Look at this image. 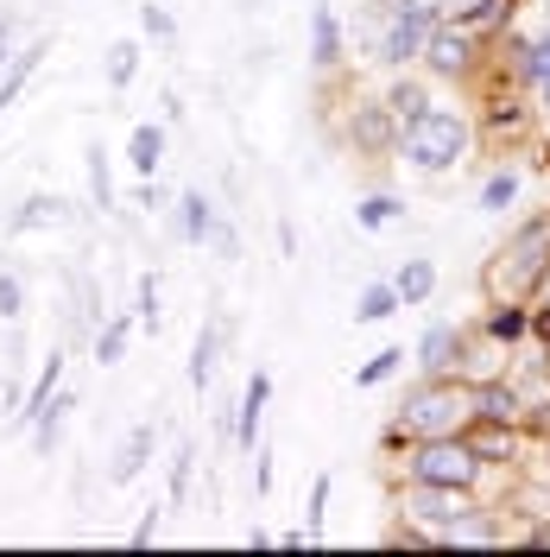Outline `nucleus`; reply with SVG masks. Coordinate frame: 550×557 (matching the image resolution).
Instances as JSON below:
<instances>
[{
  "instance_id": "f257e3e1",
  "label": "nucleus",
  "mask_w": 550,
  "mask_h": 557,
  "mask_svg": "<svg viewBox=\"0 0 550 557\" xmlns=\"http://www.w3.org/2000/svg\"><path fill=\"white\" fill-rule=\"evenodd\" d=\"M462 424H475V386L430 381L399 406V431L412 437H462Z\"/></svg>"
},
{
  "instance_id": "f03ea898",
  "label": "nucleus",
  "mask_w": 550,
  "mask_h": 557,
  "mask_svg": "<svg viewBox=\"0 0 550 557\" xmlns=\"http://www.w3.org/2000/svg\"><path fill=\"white\" fill-rule=\"evenodd\" d=\"M399 146H405V159L417 172H449L468 152V121L449 114V108H424L412 127H399Z\"/></svg>"
},
{
  "instance_id": "7ed1b4c3",
  "label": "nucleus",
  "mask_w": 550,
  "mask_h": 557,
  "mask_svg": "<svg viewBox=\"0 0 550 557\" xmlns=\"http://www.w3.org/2000/svg\"><path fill=\"white\" fill-rule=\"evenodd\" d=\"M399 513L424 532V539H437V545H455V532L475 520L482 507L468 500V487H430V482H412V494L399 500Z\"/></svg>"
},
{
  "instance_id": "20e7f679",
  "label": "nucleus",
  "mask_w": 550,
  "mask_h": 557,
  "mask_svg": "<svg viewBox=\"0 0 550 557\" xmlns=\"http://www.w3.org/2000/svg\"><path fill=\"white\" fill-rule=\"evenodd\" d=\"M437 33V0H386V20H379V64L405 70L412 58H424V38Z\"/></svg>"
},
{
  "instance_id": "39448f33",
  "label": "nucleus",
  "mask_w": 550,
  "mask_h": 557,
  "mask_svg": "<svg viewBox=\"0 0 550 557\" xmlns=\"http://www.w3.org/2000/svg\"><path fill=\"white\" fill-rule=\"evenodd\" d=\"M405 469H412V482H430V487H475L482 482V450L462 444V437H417Z\"/></svg>"
},
{
  "instance_id": "423d86ee",
  "label": "nucleus",
  "mask_w": 550,
  "mask_h": 557,
  "mask_svg": "<svg viewBox=\"0 0 550 557\" xmlns=\"http://www.w3.org/2000/svg\"><path fill=\"white\" fill-rule=\"evenodd\" d=\"M550 267V222H532V228H518L513 247L500 253V273H493V285L500 292H525V285H538Z\"/></svg>"
},
{
  "instance_id": "0eeeda50",
  "label": "nucleus",
  "mask_w": 550,
  "mask_h": 557,
  "mask_svg": "<svg viewBox=\"0 0 550 557\" xmlns=\"http://www.w3.org/2000/svg\"><path fill=\"white\" fill-rule=\"evenodd\" d=\"M266 399H273V374H266V368H253V381H247V393H241V431H235V444H241V450H253V437H260Z\"/></svg>"
},
{
  "instance_id": "6e6552de",
  "label": "nucleus",
  "mask_w": 550,
  "mask_h": 557,
  "mask_svg": "<svg viewBox=\"0 0 550 557\" xmlns=\"http://www.w3.org/2000/svg\"><path fill=\"white\" fill-rule=\"evenodd\" d=\"M424 64L437 70V76L468 70V33H449V26H437V33L424 38Z\"/></svg>"
},
{
  "instance_id": "1a4fd4ad",
  "label": "nucleus",
  "mask_w": 550,
  "mask_h": 557,
  "mask_svg": "<svg viewBox=\"0 0 550 557\" xmlns=\"http://www.w3.org/2000/svg\"><path fill=\"white\" fill-rule=\"evenodd\" d=\"M127 165H134L139 177H152L159 165H165V127L159 121H139L134 139H127Z\"/></svg>"
},
{
  "instance_id": "9d476101",
  "label": "nucleus",
  "mask_w": 550,
  "mask_h": 557,
  "mask_svg": "<svg viewBox=\"0 0 550 557\" xmlns=\"http://www.w3.org/2000/svg\"><path fill=\"white\" fill-rule=\"evenodd\" d=\"M424 108H430V96H424V83H412V76H399V83L386 89V114H392L399 127H412Z\"/></svg>"
},
{
  "instance_id": "9b49d317",
  "label": "nucleus",
  "mask_w": 550,
  "mask_h": 557,
  "mask_svg": "<svg viewBox=\"0 0 550 557\" xmlns=\"http://www.w3.org/2000/svg\"><path fill=\"white\" fill-rule=\"evenodd\" d=\"M392 292H399V305H424V298L437 292V267H430V260H405L399 278H392Z\"/></svg>"
},
{
  "instance_id": "f8f14e48",
  "label": "nucleus",
  "mask_w": 550,
  "mask_h": 557,
  "mask_svg": "<svg viewBox=\"0 0 550 557\" xmlns=\"http://www.w3.org/2000/svg\"><path fill=\"white\" fill-rule=\"evenodd\" d=\"M177 209H184V242L203 247L209 235H215V203H209L203 190H184V197H177Z\"/></svg>"
},
{
  "instance_id": "ddd939ff",
  "label": "nucleus",
  "mask_w": 550,
  "mask_h": 557,
  "mask_svg": "<svg viewBox=\"0 0 550 557\" xmlns=\"http://www.w3.org/2000/svg\"><path fill=\"white\" fill-rule=\"evenodd\" d=\"M134 317H108L102 323V336H96V361L102 368H114V361H127V343H134Z\"/></svg>"
},
{
  "instance_id": "4468645a",
  "label": "nucleus",
  "mask_w": 550,
  "mask_h": 557,
  "mask_svg": "<svg viewBox=\"0 0 550 557\" xmlns=\"http://www.w3.org/2000/svg\"><path fill=\"white\" fill-rule=\"evenodd\" d=\"M475 418H487V424H513L518 393L513 386H475Z\"/></svg>"
},
{
  "instance_id": "2eb2a0df",
  "label": "nucleus",
  "mask_w": 550,
  "mask_h": 557,
  "mask_svg": "<svg viewBox=\"0 0 550 557\" xmlns=\"http://www.w3.org/2000/svg\"><path fill=\"white\" fill-rule=\"evenodd\" d=\"M38 58H45V51H20V58H7V76H0V114H7V108L20 102V89H26V83H33V70H38Z\"/></svg>"
},
{
  "instance_id": "dca6fc26",
  "label": "nucleus",
  "mask_w": 550,
  "mask_h": 557,
  "mask_svg": "<svg viewBox=\"0 0 550 557\" xmlns=\"http://www.w3.org/2000/svg\"><path fill=\"white\" fill-rule=\"evenodd\" d=\"M58 381H64V355H51L45 368H38V381H33V393H26V406H20V418L33 424L45 406H51V393H58Z\"/></svg>"
},
{
  "instance_id": "f3484780",
  "label": "nucleus",
  "mask_w": 550,
  "mask_h": 557,
  "mask_svg": "<svg viewBox=\"0 0 550 557\" xmlns=\"http://www.w3.org/2000/svg\"><path fill=\"white\" fill-rule=\"evenodd\" d=\"M146 456H152V424H134V437L114 456V482H134L139 469H146Z\"/></svg>"
},
{
  "instance_id": "a211bd4d",
  "label": "nucleus",
  "mask_w": 550,
  "mask_h": 557,
  "mask_svg": "<svg viewBox=\"0 0 550 557\" xmlns=\"http://www.w3.org/2000/svg\"><path fill=\"white\" fill-rule=\"evenodd\" d=\"M449 355H455V330H449V323H430V330H424V343H417V361H424L430 374H443Z\"/></svg>"
},
{
  "instance_id": "6ab92c4d",
  "label": "nucleus",
  "mask_w": 550,
  "mask_h": 557,
  "mask_svg": "<svg viewBox=\"0 0 550 557\" xmlns=\"http://www.w3.org/2000/svg\"><path fill=\"white\" fill-rule=\"evenodd\" d=\"M215 355H222V330H203L197 348H190V386H197V393L215 381Z\"/></svg>"
},
{
  "instance_id": "aec40b11",
  "label": "nucleus",
  "mask_w": 550,
  "mask_h": 557,
  "mask_svg": "<svg viewBox=\"0 0 550 557\" xmlns=\"http://www.w3.org/2000/svg\"><path fill=\"white\" fill-rule=\"evenodd\" d=\"M342 58V26L329 7H316V64H336Z\"/></svg>"
},
{
  "instance_id": "412c9836",
  "label": "nucleus",
  "mask_w": 550,
  "mask_h": 557,
  "mask_svg": "<svg viewBox=\"0 0 550 557\" xmlns=\"http://www.w3.org/2000/svg\"><path fill=\"white\" fill-rule=\"evenodd\" d=\"M392 311H399V292H392V285H367V292H361V305H354L361 323H379V317H392Z\"/></svg>"
},
{
  "instance_id": "4be33fe9",
  "label": "nucleus",
  "mask_w": 550,
  "mask_h": 557,
  "mask_svg": "<svg viewBox=\"0 0 550 557\" xmlns=\"http://www.w3.org/2000/svg\"><path fill=\"white\" fill-rule=\"evenodd\" d=\"M134 70H139V45H134V38H121V45L108 51V83H114V89H127V83H134Z\"/></svg>"
},
{
  "instance_id": "5701e85b",
  "label": "nucleus",
  "mask_w": 550,
  "mask_h": 557,
  "mask_svg": "<svg viewBox=\"0 0 550 557\" xmlns=\"http://www.w3.org/2000/svg\"><path fill=\"white\" fill-rule=\"evenodd\" d=\"M134 323L159 336V323H165V317H159V273H139V311H134Z\"/></svg>"
},
{
  "instance_id": "b1692460",
  "label": "nucleus",
  "mask_w": 550,
  "mask_h": 557,
  "mask_svg": "<svg viewBox=\"0 0 550 557\" xmlns=\"http://www.w3.org/2000/svg\"><path fill=\"white\" fill-rule=\"evenodd\" d=\"M399 368H405V348H379L367 368H354V386H379L386 374H399Z\"/></svg>"
},
{
  "instance_id": "393cba45",
  "label": "nucleus",
  "mask_w": 550,
  "mask_h": 557,
  "mask_svg": "<svg viewBox=\"0 0 550 557\" xmlns=\"http://www.w3.org/2000/svg\"><path fill=\"white\" fill-rule=\"evenodd\" d=\"M513 197H518V177L513 172H493L482 184V209H513Z\"/></svg>"
},
{
  "instance_id": "a878e982",
  "label": "nucleus",
  "mask_w": 550,
  "mask_h": 557,
  "mask_svg": "<svg viewBox=\"0 0 550 557\" xmlns=\"http://www.w3.org/2000/svg\"><path fill=\"white\" fill-rule=\"evenodd\" d=\"M487 336H493V343H513V336H525V311H518V305H500V311L487 317Z\"/></svg>"
},
{
  "instance_id": "bb28decb",
  "label": "nucleus",
  "mask_w": 550,
  "mask_h": 557,
  "mask_svg": "<svg viewBox=\"0 0 550 557\" xmlns=\"http://www.w3.org/2000/svg\"><path fill=\"white\" fill-rule=\"evenodd\" d=\"M399 197H367V203L354 209V222H361V228H386V222H392V215H399Z\"/></svg>"
},
{
  "instance_id": "cd10ccee",
  "label": "nucleus",
  "mask_w": 550,
  "mask_h": 557,
  "mask_svg": "<svg viewBox=\"0 0 550 557\" xmlns=\"http://www.w3.org/2000/svg\"><path fill=\"white\" fill-rule=\"evenodd\" d=\"M58 197H33V203L20 209V215H13V228H45V222H58Z\"/></svg>"
},
{
  "instance_id": "c85d7f7f",
  "label": "nucleus",
  "mask_w": 550,
  "mask_h": 557,
  "mask_svg": "<svg viewBox=\"0 0 550 557\" xmlns=\"http://www.w3.org/2000/svg\"><path fill=\"white\" fill-rule=\"evenodd\" d=\"M525 76H532V83L545 89V102H550V38H538V45L525 51Z\"/></svg>"
},
{
  "instance_id": "c756f323",
  "label": "nucleus",
  "mask_w": 550,
  "mask_h": 557,
  "mask_svg": "<svg viewBox=\"0 0 550 557\" xmlns=\"http://www.w3.org/2000/svg\"><path fill=\"white\" fill-rule=\"evenodd\" d=\"M89 190H96V203H114V184H108V159H102V146H89Z\"/></svg>"
},
{
  "instance_id": "7c9ffc66",
  "label": "nucleus",
  "mask_w": 550,
  "mask_h": 557,
  "mask_svg": "<svg viewBox=\"0 0 550 557\" xmlns=\"http://www.w3.org/2000/svg\"><path fill=\"white\" fill-rule=\"evenodd\" d=\"M323 513H329V475H316V482H310V513H304V532H310V539H316Z\"/></svg>"
},
{
  "instance_id": "2f4dec72",
  "label": "nucleus",
  "mask_w": 550,
  "mask_h": 557,
  "mask_svg": "<svg viewBox=\"0 0 550 557\" xmlns=\"http://www.w3.org/2000/svg\"><path fill=\"white\" fill-rule=\"evenodd\" d=\"M0 317H26V285L13 273H0Z\"/></svg>"
},
{
  "instance_id": "473e14b6",
  "label": "nucleus",
  "mask_w": 550,
  "mask_h": 557,
  "mask_svg": "<svg viewBox=\"0 0 550 557\" xmlns=\"http://www.w3.org/2000/svg\"><path fill=\"white\" fill-rule=\"evenodd\" d=\"M139 26H146L152 38H172L177 33V20L165 13V7H139Z\"/></svg>"
},
{
  "instance_id": "72a5a7b5",
  "label": "nucleus",
  "mask_w": 550,
  "mask_h": 557,
  "mask_svg": "<svg viewBox=\"0 0 550 557\" xmlns=\"http://www.w3.org/2000/svg\"><path fill=\"white\" fill-rule=\"evenodd\" d=\"M190 462H197L190 450H184V456L172 462V500H184V494H190Z\"/></svg>"
},
{
  "instance_id": "f704fd0d",
  "label": "nucleus",
  "mask_w": 550,
  "mask_h": 557,
  "mask_svg": "<svg viewBox=\"0 0 550 557\" xmlns=\"http://www.w3.org/2000/svg\"><path fill=\"white\" fill-rule=\"evenodd\" d=\"M152 539H159V513L146 507V520L134 525V539H127V545H134V552H139V545H152Z\"/></svg>"
},
{
  "instance_id": "c9c22d12",
  "label": "nucleus",
  "mask_w": 550,
  "mask_h": 557,
  "mask_svg": "<svg viewBox=\"0 0 550 557\" xmlns=\"http://www.w3.org/2000/svg\"><path fill=\"white\" fill-rule=\"evenodd\" d=\"M7 45H13V26H7V20H0V64H7Z\"/></svg>"
}]
</instances>
